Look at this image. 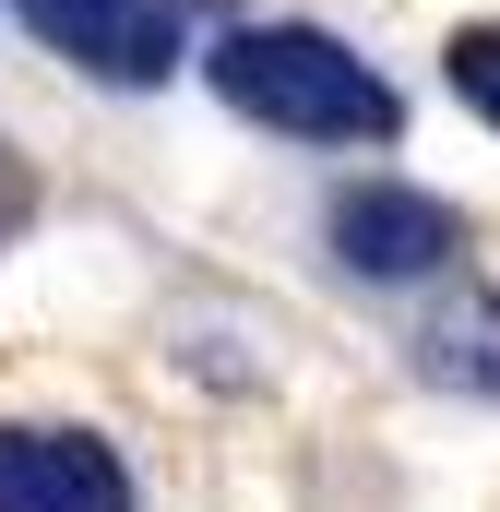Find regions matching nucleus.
I'll use <instances>...</instances> for the list:
<instances>
[{
	"instance_id": "obj_1",
	"label": "nucleus",
	"mask_w": 500,
	"mask_h": 512,
	"mask_svg": "<svg viewBox=\"0 0 500 512\" xmlns=\"http://www.w3.org/2000/svg\"><path fill=\"white\" fill-rule=\"evenodd\" d=\"M203 72L239 120L298 131V143H393L405 131V96L322 24H239V36H215Z\"/></svg>"
},
{
	"instance_id": "obj_2",
	"label": "nucleus",
	"mask_w": 500,
	"mask_h": 512,
	"mask_svg": "<svg viewBox=\"0 0 500 512\" xmlns=\"http://www.w3.org/2000/svg\"><path fill=\"white\" fill-rule=\"evenodd\" d=\"M179 12H203V0H24V24L60 60H84L96 84H167L179 72Z\"/></svg>"
},
{
	"instance_id": "obj_3",
	"label": "nucleus",
	"mask_w": 500,
	"mask_h": 512,
	"mask_svg": "<svg viewBox=\"0 0 500 512\" xmlns=\"http://www.w3.org/2000/svg\"><path fill=\"white\" fill-rule=\"evenodd\" d=\"M0 512H131V465L96 429L12 417L0 429Z\"/></svg>"
},
{
	"instance_id": "obj_4",
	"label": "nucleus",
	"mask_w": 500,
	"mask_h": 512,
	"mask_svg": "<svg viewBox=\"0 0 500 512\" xmlns=\"http://www.w3.org/2000/svg\"><path fill=\"white\" fill-rule=\"evenodd\" d=\"M334 251L358 262V274H381V286H405V274H441V262H453V215H441L429 191L370 179V191L334 203Z\"/></svg>"
},
{
	"instance_id": "obj_5",
	"label": "nucleus",
	"mask_w": 500,
	"mask_h": 512,
	"mask_svg": "<svg viewBox=\"0 0 500 512\" xmlns=\"http://www.w3.org/2000/svg\"><path fill=\"white\" fill-rule=\"evenodd\" d=\"M429 370H441V382H477V393H500V298L453 310V322L429 334Z\"/></svg>"
},
{
	"instance_id": "obj_6",
	"label": "nucleus",
	"mask_w": 500,
	"mask_h": 512,
	"mask_svg": "<svg viewBox=\"0 0 500 512\" xmlns=\"http://www.w3.org/2000/svg\"><path fill=\"white\" fill-rule=\"evenodd\" d=\"M453 96L477 108V120L500 131V24H477V36H453Z\"/></svg>"
}]
</instances>
